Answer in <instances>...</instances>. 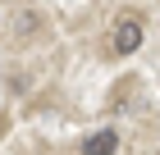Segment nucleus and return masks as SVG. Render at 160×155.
<instances>
[{
    "mask_svg": "<svg viewBox=\"0 0 160 155\" xmlns=\"http://www.w3.org/2000/svg\"><path fill=\"white\" fill-rule=\"evenodd\" d=\"M119 151V137H114V128H101V132H92L82 142V155H114Z\"/></svg>",
    "mask_w": 160,
    "mask_h": 155,
    "instance_id": "nucleus-2",
    "label": "nucleus"
},
{
    "mask_svg": "<svg viewBox=\"0 0 160 155\" xmlns=\"http://www.w3.org/2000/svg\"><path fill=\"white\" fill-rule=\"evenodd\" d=\"M137 46H142V23H137V18H119V27H114V50H119V55H133Z\"/></svg>",
    "mask_w": 160,
    "mask_h": 155,
    "instance_id": "nucleus-1",
    "label": "nucleus"
}]
</instances>
